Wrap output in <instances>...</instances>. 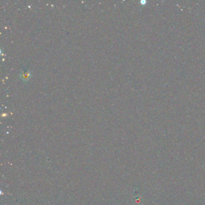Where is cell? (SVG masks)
Listing matches in <instances>:
<instances>
[{"label":"cell","instance_id":"obj_1","mask_svg":"<svg viewBox=\"0 0 205 205\" xmlns=\"http://www.w3.org/2000/svg\"><path fill=\"white\" fill-rule=\"evenodd\" d=\"M20 78L23 80V81H27L30 76H31V73L29 71H23L21 72L20 73Z\"/></svg>","mask_w":205,"mask_h":205}]
</instances>
